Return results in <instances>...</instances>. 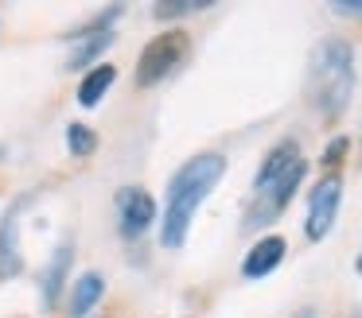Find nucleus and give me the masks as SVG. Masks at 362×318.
Returning a JSON list of instances; mask_svg holds the SVG:
<instances>
[{
	"mask_svg": "<svg viewBox=\"0 0 362 318\" xmlns=\"http://www.w3.org/2000/svg\"><path fill=\"white\" fill-rule=\"evenodd\" d=\"M226 175V155L218 152H199L183 163L180 171L168 183V209H164V225H160V237L164 248H183L195 221V209L203 206V198L218 186V178Z\"/></svg>",
	"mask_w": 362,
	"mask_h": 318,
	"instance_id": "nucleus-1",
	"label": "nucleus"
},
{
	"mask_svg": "<svg viewBox=\"0 0 362 318\" xmlns=\"http://www.w3.org/2000/svg\"><path fill=\"white\" fill-rule=\"evenodd\" d=\"M304 175H308V163H304V155H300V144L296 140H281V144L261 159L257 175H253V202H250V209H245V225H250V229L273 225L276 217L284 214V206L296 198Z\"/></svg>",
	"mask_w": 362,
	"mask_h": 318,
	"instance_id": "nucleus-2",
	"label": "nucleus"
},
{
	"mask_svg": "<svg viewBox=\"0 0 362 318\" xmlns=\"http://www.w3.org/2000/svg\"><path fill=\"white\" fill-rule=\"evenodd\" d=\"M354 93V47L346 39L331 35L312 51L308 62V101L315 105V113H323L327 121L346 113Z\"/></svg>",
	"mask_w": 362,
	"mask_h": 318,
	"instance_id": "nucleus-3",
	"label": "nucleus"
},
{
	"mask_svg": "<svg viewBox=\"0 0 362 318\" xmlns=\"http://www.w3.org/2000/svg\"><path fill=\"white\" fill-rule=\"evenodd\" d=\"M187 51H191V39H187V31H183V27L160 31L152 43H144L141 59H136V85L148 90V85L164 82L168 74L180 70V62L187 59Z\"/></svg>",
	"mask_w": 362,
	"mask_h": 318,
	"instance_id": "nucleus-4",
	"label": "nucleus"
},
{
	"mask_svg": "<svg viewBox=\"0 0 362 318\" xmlns=\"http://www.w3.org/2000/svg\"><path fill=\"white\" fill-rule=\"evenodd\" d=\"M339 206H343V178L331 171V175H323L320 183L312 186V194H308L304 237L308 240H323V237H327L331 225H335V217H339Z\"/></svg>",
	"mask_w": 362,
	"mask_h": 318,
	"instance_id": "nucleus-5",
	"label": "nucleus"
},
{
	"mask_svg": "<svg viewBox=\"0 0 362 318\" xmlns=\"http://www.w3.org/2000/svg\"><path fill=\"white\" fill-rule=\"evenodd\" d=\"M117 221H121L125 237H141L144 229H152V221H156V202H152V194L141 190V186H125L117 194Z\"/></svg>",
	"mask_w": 362,
	"mask_h": 318,
	"instance_id": "nucleus-6",
	"label": "nucleus"
},
{
	"mask_svg": "<svg viewBox=\"0 0 362 318\" xmlns=\"http://www.w3.org/2000/svg\"><path fill=\"white\" fill-rule=\"evenodd\" d=\"M284 237H261L257 245L245 252V260H242V276L245 279H265L269 271H276L281 268V260H284Z\"/></svg>",
	"mask_w": 362,
	"mask_h": 318,
	"instance_id": "nucleus-7",
	"label": "nucleus"
},
{
	"mask_svg": "<svg viewBox=\"0 0 362 318\" xmlns=\"http://www.w3.org/2000/svg\"><path fill=\"white\" fill-rule=\"evenodd\" d=\"M20 209H8L4 221H0V279L20 276L24 260H20Z\"/></svg>",
	"mask_w": 362,
	"mask_h": 318,
	"instance_id": "nucleus-8",
	"label": "nucleus"
},
{
	"mask_svg": "<svg viewBox=\"0 0 362 318\" xmlns=\"http://www.w3.org/2000/svg\"><path fill=\"white\" fill-rule=\"evenodd\" d=\"M105 295V279L98 276V271H86V276L74 283V295H71V314L86 318L90 310L98 307V299Z\"/></svg>",
	"mask_w": 362,
	"mask_h": 318,
	"instance_id": "nucleus-9",
	"label": "nucleus"
},
{
	"mask_svg": "<svg viewBox=\"0 0 362 318\" xmlns=\"http://www.w3.org/2000/svg\"><path fill=\"white\" fill-rule=\"evenodd\" d=\"M113 78H117V70H113V66H94L86 78H82V85H78V101H82L86 109L102 105L105 90L113 85Z\"/></svg>",
	"mask_w": 362,
	"mask_h": 318,
	"instance_id": "nucleus-10",
	"label": "nucleus"
},
{
	"mask_svg": "<svg viewBox=\"0 0 362 318\" xmlns=\"http://www.w3.org/2000/svg\"><path fill=\"white\" fill-rule=\"evenodd\" d=\"M66 264H71V245H59V252L51 256V268L43 271V302H55L59 299V287H63V276H66Z\"/></svg>",
	"mask_w": 362,
	"mask_h": 318,
	"instance_id": "nucleus-11",
	"label": "nucleus"
},
{
	"mask_svg": "<svg viewBox=\"0 0 362 318\" xmlns=\"http://www.w3.org/2000/svg\"><path fill=\"white\" fill-rule=\"evenodd\" d=\"M66 147H71V155H90L98 147V136L94 132L86 128V124H71V128H66Z\"/></svg>",
	"mask_w": 362,
	"mask_h": 318,
	"instance_id": "nucleus-12",
	"label": "nucleus"
},
{
	"mask_svg": "<svg viewBox=\"0 0 362 318\" xmlns=\"http://www.w3.org/2000/svg\"><path fill=\"white\" fill-rule=\"evenodd\" d=\"M206 0H195V4H156L160 20H172V16H187V12H203Z\"/></svg>",
	"mask_w": 362,
	"mask_h": 318,
	"instance_id": "nucleus-13",
	"label": "nucleus"
},
{
	"mask_svg": "<svg viewBox=\"0 0 362 318\" xmlns=\"http://www.w3.org/2000/svg\"><path fill=\"white\" fill-rule=\"evenodd\" d=\"M343 152H346V140L339 136V140H331V147H327V155H323V159H327V163H339V159H343Z\"/></svg>",
	"mask_w": 362,
	"mask_h": 318,
	"instance_id": "nucleus-14",
	"label": "nucleus"
},
{
	"mask_svg": "<svg viewBox=\"0 0 362 318\" xmlns=\"http://www.w3.org/2000/svg\"><path fill=\"white\" fill-rule=\"evenodd\" d=\"M331 12H339V16H362V4H331Z\"/></svg>",
	"mask_w": 362,
	"mask_h": 318,
	"instance_id": "nucleus-15",
	"label": "nucleus"
},
{
	"mask_svg": "<svg viewBox=\"0 0 362 318\" xmlns=\"http://www.w3.org/2000/svg\"><path fill=\"white\" fill-rule=\"evenodd\" d=\"M354 268H358V276H362V252H358V260H354Z\"/></svg>",
	"mask_w": 362,
	"mask_h": 318,
	"instance_id": "nucleus-16",
	"label": "nucleus"
}]
</instances>
